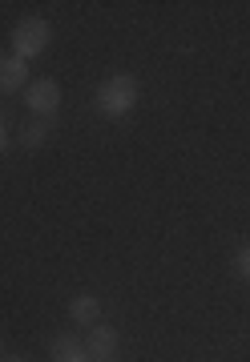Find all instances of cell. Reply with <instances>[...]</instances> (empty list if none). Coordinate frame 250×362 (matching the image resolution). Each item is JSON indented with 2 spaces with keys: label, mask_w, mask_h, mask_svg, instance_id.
<instances>
[{
  "label": "cell",
  "mask_w": 250,
  "mask_h": 362,
  "mask_svg": "<svg viewBox=\"0 0 250 362\" xmlns=\"http://www.w3.org/2000/svg\"><path fill=\"white\" fill-rule=\"evenodd\" d=\"M4 149H8V137H4V125H0V153H4Z\"/></svg>",
  "instance_id": "10"
},
{
  "label": "cell",
  "mask_w": 250,
  "mask_h": 362,
  "mask_svg": "<svg viewBox=\"0 0 250 362\" xmlns=\"http://www.w3.org/2000/svg\"><path fill=\"white\" fill-rule=\"evenodd\" d=\"M97 314H101V306H97L93 294H77L73 302H69V318H73L77 326H97Z\"/></svg>",
  "instance_id": "7"
},
{
  "label": "cell",
  "mask_w": 250,
  "mask_h": 362,
  "mask_svg": "<svg viewBox=\"0 0 250 362\" xmlns=\"http://www.w3.org/2000/svg\"><path fill=\"white\" fill-rule=\"evenodd\" d=\"M25 105L33 109V113H40V117H57V109H61V85H57V81H49V77L28 81Z\"/></svg>",
  "instance_id": "3"
},
{
  "label": "cell",
  "mask_w": 250,
  "mask_h": 362,
  "mask_svg": "<svg viewBox=\"0 0 250 362\" xmlns=\"http://www.w3.org/2000/svg\"><path fill=\"white\" fill-rule=\"evenodd\" d=\"M16 89H28V61L4 52L0 57V93H16Z\"/></svg>",
  "instance_id": "5"
},
{
  "label": "cell",
  "mask_w": 250,
  "mask_h": 362,
  "mask_svg": "<svg viewBox=\"0 0 250 362\" xmlns=\"http://www.w3.org/2000/svg\"><path fill=\"white\" fill-rule=\"evenodd\" d=\"M93 362H113V358H93Z\"/></svg>",
  "instance_id": "12"
},
{
  "label": "cell",
  "mask_w": 250,
  "mask_h": 362,
  "mask_svg": "<svg viewBox=\"0 0 250 362\" xmlns=\"http://www.w3.org/2000/svg\"><path fill=\"white\" fill-rule=\"evenodd\" d=\"M234 266H238V274H242V278L250 282V246L242 250V254H238V262H234Z\"/></svg>",
  "instance_id": "9"
},
{
  "label": "cell",
  "mask_w": 250,
  "mask_h": 362,
  "mask_svg": "<svg viewBox=\"0 0 250 362\" xmlns=\"http://www.w3.org/2000/svg\"><path fill=\"white\" fill-rule=\"evenodd\" d=\"M49 354H53V362H93L89 358V350L81 346L73 334H61L53 338V346H49Z\"/></svg>",
  "instance_id": "6"
},
{
  "label": "cell",
  "mask_w": 250,
  "mask_h": 362,
  "mask_svg": "<svg viewBox=\"0 0 250 362\" xmlns=\"http://www.w3.org/2000/svg\"><path fill=\"white\" fill-rule=\"evenodd\" d=\"M137 105V81L130 73H118V77H106L97 85V109L106 117H125Z\"/></svg>",
  "instance_id": "1"
},
{
  "label": "cell",
  "mask_w": 250,
  "mask_h": 362,
  "mask_svg": "<svg viewBox=\"0 0 250 362\" xmlns=\"http://www.w3.org/2000/svg\"><path fill=\"white\" fill-rule=\"evenodd\" d=\"M0 362H25V358H0Z\"/></svg>",
  "instance_id": "11"
},
{
  "label": "cell",
  "mask_w": 250,
  "mask_h": 362,
  "mask_svg": "<svg viewBox=\"0 0 250 362\" xmlns=\"http://www.w3.org/2000/svg\"><path fill=\"white\" fill-rule=\"evenodd\" d=\"M53 125H57V117H40V121L25 125V133H21V145H25V149H40V145L49 141Z\"/></svg>",
  "instance_id": "8"
},
{
  "label": "cell",
  "mask_w": 250,
  "mask_h": 362,
  "mask_svg": "<svg viewBox=\"0 0 250 362\" xmlns=\"http://www.w3.org/2000/svg\"><path fill=\"white\" fill-rule=\"evenodd\" d=\"M49 40H53L49 21H40V16H25V21L13 28V57L33 61V57H40V52L49 49Z\"/></svg>",
  "instance_id": "2"
},
{
  "label": "cell",
  "mask_w": 250,
  "mask_h": 362,
  "mask_svg": "<svg viewBox=\"0 0 250 362\" xmlns=\"http://www.w3.org/2000/svg\"><path fill=\"white\" fill-rule=\"evenodd\" d=\"M118 346H121V338H118V330H113V326H106V322L89 326V338H85L89 358H113V354H118Z\"/></svg>",
  "instance_id": "4"
}]
</instances>
